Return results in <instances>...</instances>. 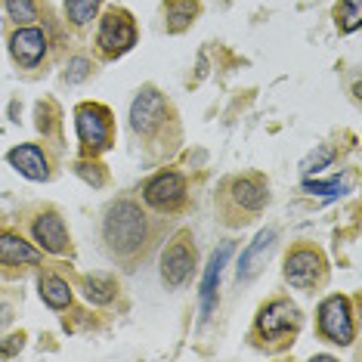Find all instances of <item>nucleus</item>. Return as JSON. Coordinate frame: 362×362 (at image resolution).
I'll return each instance as SVG.
<instances>
[{
  "instance_id": "obj_3",
  "label": "nucleus",
  "mask_w": 362,
  "mask_h": 362,
  "mask_svg": "<svg viewBox=\"0 0 362 362\" xmlns=\"http://www.w3.org/2000/svg\"><path fill=\"white\" fill-rule=\"evenodd\" d=\"M269 204V180L260 170L233 174L217 186V217L229 229L254 223Z\"/></svg>"
},
{
  "instance_id": "obj_8",
  "label": "nucleus",
  "mask_w": 362,
  "mask_h": 362,
  "mask_svg": "<svg viewBox=\"0 0 362 362\" xmlns=\"http://www.w3.org/2000/svg\"><path fill=\"white\" fill-rule=\"evenodd\" d=\"M96 22H100V25H96L93 50L103 62L121 59V56L136 47V22L124 6H109Z\"/></svg>"
},
{
  "instance_id": "obj_16",
  "label": "nucleus",
  "mask_w": 362,
  "mask_h": 362,
  "mask_svg": "<svg viewBox=\"0 0 362 362\" xmlns=\"http://www.w3.org/2000/svg\"><path fill=\"white\" fill-rule=\"evenodd\" d=\"M161 16H164V31L168 35H183V31H189L199 22L202 0H164Z\"/></svg>"
},
{
  "instance_id": "obj_20",
  "label": "nucleus",
  "mask_w": 362,
  "mask_h": 362,
  "mask_svg": "<svg viewBox=\"0 0 362 362\" xmlns=\"http://www.w3.org/2000/svg\"><path fill=\"white\" fill-rule=\"evenodd\" d=\"M37 130L44 134V139H50V146L62 143V109L53 100L37 103Z\"/></svg>"
},
{
  "instance_id": "obj_24",
  "label": "nucleus",
  "mask_w": 362,
  "mask_h": 362,
  "mask_svg": "<svg viewBox=\"0 0 362 362\" xmlns=\"http://www.w3.org/2000/svg\"><path fill=\"white\" fill-rule=\"evenodd\" d=\"M75 174L81 177V180H87L90 186H96V189H103L105 183H109V174H105V164L100 161V158H84V155H81V158L75 161Z\"/></svg>"
},
{
  "instance_id": "obj_23",
  "label": "nucleus",
  "mask_w": 362,
  "mask_h": 362,
  "mask_svg": "<svg viewBox=\"0 0 362 362\" xmlns=\"http://www.w3.org/2000/svg\"><path fill=\"white\" fill-rule=\"evenodd\" d=\"M362 19V0H337L334 6V22L341 35H353Z\"/></svg>"
},
{
  "instance_id": "obj_10",
  "label": "nucleus",
  "mask_w": 362,
  "mask_h": 362,
  "mask_svg": "<svg viewBox=\"0 0 362 362\" xmlns=\"http://www.w3.org/2000/svg\"><path fill=\"white\" fill-rule=\"evenodd\" d=\"M195 269H199V248L192 229H177L161 251V282L164 288L177 291L195 276Z\"/></svg>"
},
{
  "instance_id": "obj_6",
  "label": "nucleus",
  "mask_w": 362,
  "mask_h": 362,
  "mask_svg": "<svg viewBox=\"0 0 362 362\" xmlns=\"http://www.w3.org/2000/svg\"><path fill=\"white\" fill-rule=\"evenodd\" d=\"M328 276H332V267H328V257L319 245L313 242H294L291 248L285 251V263H282V279L298 291L316 294L328 285Z\"/></svg>"
},
{
  "instance_id": "obj_17",
  "label": "nucleus",
  "mask_w": 362,
  "mask_h": 362,
  "mask_svg": "<svg viewBox=\"0 0 362 362\" xmlns=\"http://www.w3.org/2000/svg\"><path fill=\"white\" fill-rule=\"evenodd\" d=\"M37 294L50 310H69L71 300H75L71 282L65 276L53 273V269H44V273L37 276Z\"/></svg>"
},
{
  "instance_id": "obj_12",
  "label": "nucleus",
  "mask_w": 362,
  "mask_h": 362,
  "mask_svg": "<svg viewBox=\"0 0 362 362\" xmlns=\"http://www.w3.org/2000/svg\"><path fill=\"white\" fill-rule=\"evenodd\" d=\"M6 44H10L13 62L19 65L22 71L44 69V65L50 62L53 44H50L47 28H40V25H16L10 31V37H6Z\"/></svg>"
},
{
  "instance_id": "obj_26",
  "label": "nucleus",
  "mask_w": 362,
  "mask_h": 362,
  "mask_svg": "<svg viewBox=\"0 0 362 362\" xmlns=\"http://www.w3.org/2000/svg\"><path fill=\"white\" fill-rule=\"evenodd\" d=\"M93 71H96V62L90 59V56H71L62 78H65V84H81V81H87Z\"/></svg>"
},
{
  "instance_id": "obj_9",
  "label": "nucleus",
  "mask_w": 362,
  "mask_h": 362,
  "mask_svg": "<svg viewBox=\"0 0 362 362\" xmlns=\"http://www.w3.org/2000/svg\"><path fill=\"white\" fill-rule=\"evenodd\" d=\"M356 303L359 298L332 294L316 310V334L334 347H350L356 341Z\"/></svg>"
},
{
  "instance_id": "obj_4",
  "label": "nucleus",
  "mask_w": 362,
  "mask_h": 362,
  "mask_svg": "<svg viewBox=\"0 0 362 362\" xmlns=\"http://www.w3.org/2000/svg\"><path fill=\"white\" fill-rule=\"evenodd\" d=\"M300 328H303V310L291 298L279 294V298H269L267 303L257 307V316H254L248 332V344L254 350L279 356V353L291 350L298 344Z\"/></svg>"
},
{
  "instance_id": "obj_14",
  "label": "nucleus",
  "mask_w": 362,
  "mask_h": 362,
  "mask_svg": "<svg viewBox=\"0 0 362 362\" xmlns=\"http://www.w3.org/2000/svg\"><path fill=\"white\" fill-rule=\"evenodd\" d=\"M40 263H44V251L35 248L16 229H0V267L10 273H25L28 267H40Z\"/></svg>"
},
{
  "instance_id": "obj_22",
  "label": "nucleus",
  "mask_w": 362,
  "mask_h": 362,
  "mask_svg": "<svg viewBox=\"0 0 362 362\" xmlns=\"http://www.w3.org/2000/svg\"><path fill=\"white\" fill-rule=\"evenodd\" d=\"M4 10L16 25H37L44 4L40 0H4Z\"/></svg>"
},
{
  "instance_id": "obj_18",
  "label": "nucleus",
  "mask_w": 362,
  "mask_h": 362,
  "mask_svg": "<svg viewBox=\"0 0 362 362\" xmlns=\"http://www.w3.org/2000/svg\"><path fill=\"white\" fill-rule=\"evenodd\" d=\"M118 279L109 273H93L84 276V298L93 303V307H109V303L118 298Z\"/></svg>"
},
{
  "instance_id": "obj_21",
  "label": "nucleus",
  "mask_w": 362,
  "mask_h": 362,
  "mask_svg": "<svg viewBox=\"0 0 362 362\" xmlns=\"http://www.w3.org/2000/svg\"><path fill=\"white\" fill-rule=\"evenodd\" d=\"M229 251H233V245H223L220 251H214V257H211V267H208V276H204V288H202V310H204V319L211 316V310H214V282L220 279V269H223V263L229 257Z\"/></svg>"
},
{
  "instance_id": "obj_11",
  "label": "nucleus",
  "mask_w": 362,
  "mask_h": 362,
  "mask_svg": "<svg viewBox=\"0 0 362 362\" xmlns=\"http://www.w3.org/2000/svg\"><path fill=\"white\" fill-rule=\"evenodd\" d=\"M28 235H31V245L40 248L44 254H53V257H71V254H75L69 226H65L59 208H53V204H44V208L28 220Z\"/></svg>"
},
{
  "instance_id": "obj_7",
  "label": "nucleus",
  "mask_w": 362,
  "mask_h": 362,
  "mask_svg": "<svg viewBox=\"0 0 362 362\" xmlns=\"http://www.w3.org/2000/svg\"><path fill=\"white\" fill-rule=\"evenodd\" d=\"M75 130L84 158H100L115 146V115L103 103H78Z\"/></svg>"
},
{
  "instance_id": "obj_28",
  "label": "nucleus",
  "mask_w": 362,
  "mask_h": 362,
  "mask_svg": "<svg viewBox=\"0 0 362 362\" xmlns=\"http://www.w3.org/2000/svg\"><path fill=\"white\" fill-rule=\"evenodd\" d=\"M303 189H307V192H328V189H344V186L334 180V183H307Z\"/></svg>"
},
{
  "instance_id": "obj_5",
  "label": "nucleus",
  "mask_w": 362,
  "mask_h": 362,
  "mask_svg": "<svg viewBox=\"0 0 362 362\" xmlns=\"http://www.w3.org/2000/svg\"><path fill=\"white\" fill-rule=\"evenodd\" d=\"M143 204L161 217L174 220L192 208V189H189V177L177 168H164L155 177H149L139 189Z\"/></svg>"
},
{
  "instance_id": "obj_19",
  "label": "nucleus",
  "mask_w": 362,
  "mask_h": 362,
  "mask_svg": "<svg viewBox=\"0 0 362 362\" xmlns=\"http://www.w3.org/2000/svg\"><path fill=\"white\" fill-rule=\"evenodd\" d=\"M100 6H103V0H65V6H62L65 25H71L75 31H87L96 22Z\"/></svg>"
},
{
  "instance_id": "obj_2",
  "label": "nucleus",
  "mask_w": 362,
  "mask_h": 362,
  "mask_svg": "<svg viewBox=\"0 0 362 362\" xmlns=\"http://www.w3.org/2000/svg\"><path fill=\"white\" fill-rule=\"evenodd\" d=\"M127 121H130V134L139 139L143 152L152 161H164L170 155H177L180 143H183L180 112L155 84H143L136 90Z\"/></svg>"
},
{
  "instance_id": "obj_15",
  "label": "nucleus",
  "mask_w": 362,
  "mask_h": 362,
  "mask_svg": "<svg viewBox=\"0 0 362 362\" xmlns=\"http://www.w3.org/2000/svg\"><path fill=\"white\" fill-rule=\"evenodd\" d=\"M276 238H279V229L276 226H267L260 229L257 238L242 251V260H238V269H235V279L238 282H251V279L260 276V269L267 267L269 254L276 248Z\"/></svg>"
},
{
  "instance_id": "obj_13",
  "label": "nucleus",
  "mask_w": 362,
  "mask_h": 362,
  "mask_svg": "<svg viewBox=\"0 0 362 362\" xmlns=\"http://www.w3.org/2000/svg\"><path fill=\"white\" fill-rule=\"evenodd\" d=\"M6 161L35 183H50L56 177V168H59V155L50 149V143H22L6 152Z\"/></svg>"
},
{
  "instance_id": "obj_25",
  "label": "nucleus",
  "mask_w": 362,
  "mask_h": 362,
  "mask_svg": "<svg viewBox=\"0 0 362 362\" xmlns=\"http://www.w3.org/2000/svg\"><path fill=\"white\" fill-rule=\"evenodd\" d=\"M334 155H337V152H334V146L322 143L319 149H313L307 158L300 161V174H303V177H313V174H319V170H325L328 164L334 161Z\"/></svg>"
},
{
  "instance_id": "obj_1",
  "label": "nucleus",
  "mask_w": 362,
  "mask_h": 362,
  "mask_svg": "<svg viewBox=\"0 0 362 362\" xmlns=\"http://www.w3.org/2000/svg\"><path fill=\"white\" fill-rule=\"evenodd\" d=\"M168 229V217L149 211L136 199H115L103 211V245L109 257L127 273L139 269L152 257Z\"/></svg>"
},
{
  "instance_id": "obj_27",
  "label": "nucleus",
  "mask_w": 362,
  "mask_h": 362,
  "mask_svg": "<svg viewBox=\"0 0 362 362\" xmlns=\"http://www.w3.org/2000/svg\"><path fill=\"white\" fill-rule=\"evenodd\" d=\"M6 341H10V344H4V347H0V356H13L16 350H22V341H25V337L13 334V337H6Z\"/></svg>"
}]
</instances>
